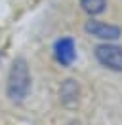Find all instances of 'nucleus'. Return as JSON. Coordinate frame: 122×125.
Returning <instances> with one entry per match:
<instances>
[{"label":"nucleus","instance_id":"nucleus-2","mask_svg":"<svg viewBox=\"0 0 122 125\" xmlns=\"http://www.w3.org/2000/svg\"><path fill=\"white\" fill-rule=\"evenodd\" d=\"M93 57L103 68L122 74V46L114 42H101L93 47Z\"/></svg>","mask_w":122,"mask_h":125},{"label":"nucleus","instance_id":"nucleus-6","mask_svg":"<svg viewBox=\"0 0 122 125\" xmlns=\"http://www.w3.org/2000/svg\"><path fill=\"white\" fill-rule=\"evenodd\" d=\"M80 2V8L84 13H88L90 17L101 15L107 10V0H78Z\"/></svg>","mask_w":122,"mask_h":125},{"label":"nucleus","instance_id":"nucleus-4","mask_svg":"<svg viewBox=\"0 0 122 125\" xmlns=\"http://www.w3.org/2000/svg\"><path fill=\"white\" fill-rule=\"evenodd\" d=\"M52 51L53 59L59 66H71L76 61V44L71 36H63V38L55 40Z\"/></svg>","mask_w":122,"mask_h":125},{"label":"nucleus","instance_id":"nucleus-1","mask_svg":"<svg viewBox=\"0 0 122 125\" xmlns=\"http://www.w3.org/2000/svg\"><path fill=\"white\" fill-rule=\"evenodd\" d=\"M32 78H30L29 62L25 57H15L8 70L6 78V97L15 104H21L30 93Z\"/></svg>","mask_w":122,"mask_h":125},{"label":"nucleus","instance_id":"nucleus-5","mask_svg":"<svg viewBox=\"0 0 122 125\" xmlns=\"http://www.w3.org/2000/svg\"><path fill=\"white\" fill-rule=\"evenodd\" d=\"M57 99L63 108H75L80 102V83L75 78H65L57 89Z\"/></svg>","mask_w":122,"mask_h":125},{"label":"nucleus","instance_id":"nucleus-3","mask_svg":"<svg viewBox=\"0 0 122 125\" xmlns=\"http://www.w3.org/2000/svg\"><path fill=\"white\" fill-rule=\"evenodd\" d=\"M84 32L92 38L99 40V42H116L122 36V29L118 25L105 23V21H99L93 17H90L84 23Z\"/></svg>","mask_w":122,"mask_h":125}]
</instances>
